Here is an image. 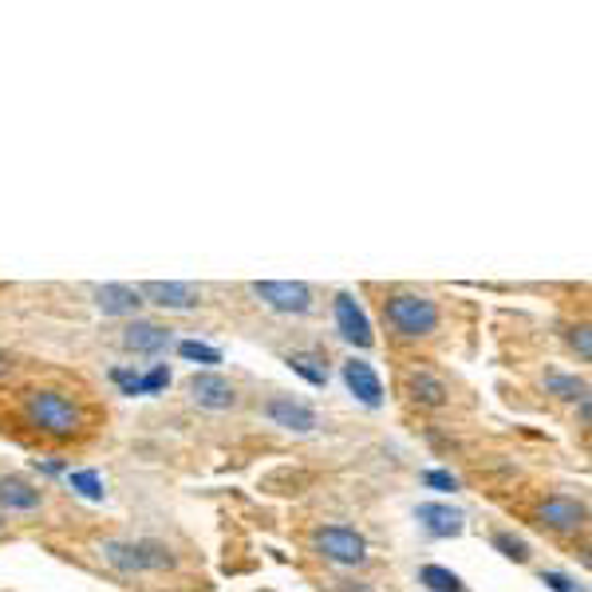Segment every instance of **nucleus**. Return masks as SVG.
I'll use <instances>...</instances> for the list:
<instances>
[{"instance_id":"obj_24","label":"nucleus","mask_w":592,"mask_h":592,"mask_svg":"<svg viewBox=\"0 0 592 592\" xmlns=\"http://www.w3.org/2000/svg\"><path fill=\"white\" fill-rule=\"evenodd\" d=\"M166 384H171V368H166V364H154L146 376H139V387H143V395H159Z\"/></svg>"},{"instance_id":"obj_9","label":"nucleus","mask_w":592,"mask_h":592,"mask_svg":"<svg viewBox=\"0 0 592 592\" xmlns=\"http://www.w3.org/2000/svg\"><path fill=\"white\" fill-rule=\"evenodd\" d=\"M139 296H146L159 308H178V313H186V308H194L202 300V293L194 285H186V280H146V285H139Z\"/></svg>"},{"instance_id":"obj_31","label":"nucleus","mask_w":592,"mask_h":592,"mask_svg":"<svg viewBox=\"0 0 592 592\" xmlns=\"http://www.w3.org/2000/svg\"><path fill=\"white\" fill-rule=\"evenodd\" d=\"M9 371H12V356H9V351H0V379L9 376Z\"/></svg>"},{"instance_id":"obj_1","label":"nucleus","mask_w":592,"mask_h":592,"mask_svg":"<svg viewBox=\"0 0 592 592\" xmlns=\"http://www.w3.org/2000/svg\"><path fill=\"white\" fill-rule=\"evenodd\" d=\"M379 313H384V324L395 336L404 340H419V336H431L439 328L442 313L431 296L411 293V288H391V293L379 300Z\"/></svg>"},{"instance_id":"obj_29","label":"nucleus","mask_w":592,"mask_h":592,"mask_svg":"<svg viewBox=\"0 0 592 592\" xmlns=\"http://www.w3.org/2000/svg\"><path fill=\"white\" fill-rule=\"evenodd\" d=\"M336 592H376V589L364 581H336Z\"/></svg>"},{"instance_id":"obj_2","label":"nucleus","mask_w":592,"mask_h":592,"mask_svg":"<svg viewBox=\"0 0 592 592\" xmlns=\"http://www.w3.org/2000/svg\"><path fill=\"white\" fill-rule=\"evenodd\" d=\"M24 415L40 435H48V439L63 442V439H75V435L83 431V407L75 404V399H68L63 391H55V387H37V391H28Z\"/></svg>"},{"instance_id":"obj_7","label":"nucleus","mask_w":592,"mask_h":592,"mask_svg":"<svg viewBox=\"0 0 592 592\" xmlns=\"http://www.w3.org/2000/svg\"><path fill=\"white\" fill-rule=\"evenodd\" d=\"M186 387H190V399L197 407H206V411H229L237 404L234 384L225 376H217V371H194Z\"/></svg>"},{"instance_id":"obj_5","label":"nucleus","mask_w":592,"mask_h":592,"mask_svg":"<svg viewBox=\"0 0 592 592\" xmlns=\"http://www.w3.org/2000/svg\"><path fill=\"white\" fill-rule=\"evenodd\" d=\"M538 521L553 533H576V530H584V521H589V506L569 498V493H553V498H545V502L538 506Z\"/></svg>"},{"instance_id":"obj_6","label":"nucleus","mask_w":592,"mask_h":592,"mask_svg":"<svg viewBox=\"0 0 592 592\" xmlns=\"http://www.w3.org/2000/svg\"><path fill=\"white\" fill-rule=\"evenodd\" d=\"M333 313H336V328H340V336L348 344H356V348H371L376 344V333H371V320L368 313L359 308V300L351 293H340L333 300Z\"/></svg>"},{"instance_id":"obj_3","label":"nucleus","mask_w":592,"mask_h":592,"mask_svg":"<svg viewBox=\"0 0 592 592\" xmlns=\"http://www.w3.org/2000/svg\"><path fill=\"white\" fill-rule=\"evenodd\" d=\"M316 553L324 561H333V565H364L368 561V541L364 533L348 530V525H324L316 530Z\"/></svg>"},{"instance_id":"obj_15","label":"nucleus","mask_w":592,"mask_h":592,"mask_svg":"<svg viewBox=\"0 0 592 592\" xmlns=\"http://www.w3.org/2000/svg\"><path fill=\"white\" fill-rule=\"evenodd\" d=\"M407 395H411V404H419V407H447L450 387L442 384L439 376H431V371H411V376H407Z\"/></svg>"},{"instance_id":"obj_18","label":"nucleus","mask_w":592,"mask_h":592,"mask_svg":"<svg viewBox=\"0 0 592 592\" xmlns=\"http://www.w3.org/2000/svg\"><path fill=\"white\" fill-rule=\"evenodd\" d=\"M490 545L498 549V553H502L506 561H518V565H530V557H533L530 541L518 538V533H510V530H498V533H493Z\"/></svg>"},{"instance_id":"obj_30","label":"nucleus","mask_w":592,"mask_h":592,"mask_svg":"<svg viewBox=\"0 0 592 592\" xmlns=\"http://www.w3.org/2000/svg\"><path fill=\"white\" fill-rule=\"evenodd\" d=\"M37 467H44V474H63V467H60V462H52V458H48V462H40V458H37Z\"/></svg>"},{"instance_id":"obj_21","label":"nucleus","mask_w":592,"mask_h":592,"mask_svg":"<svg viewBox=\"0 0 592 592\" xmlns=\"http://www.w3.org/2000/svg\"><path fill=\"white\" fill-rule=\"evenodd\" d=\"M68 486H72L75 493H83V498H88V502H103V478L95 474V470H72V474H68Z\"/></svg>"},{"instance_id":"obj_13","label":"nucleus","mask_w":592,"mask_h":592,"mask_svg":"<svg viewBox=\"0 0 592 592\" xmlns=\"http://www.w3.org/2000/svg\"><path fill=\"white\" fill-rule=\"evenodd\" d=\"M91 296H95V305L103 316H139V308L146 305L143 296H139V288L131 285H99Z\"/></svg>"},{"instance_id":"obj_28","label":"nucleus","mask_w":592,"mask_h":592,"mask_svg":"<svg viewBox=\"0 0 592 592\" xmlns=\"http://www.w3.org/2000/svg\"><path fill=\"white\" fill-rule=\"evenodd\" d=\"M422 482L431 486V490H458V478L450 474V470H427Z\"/></svg>"},{"instance_id":"obj_23","label":"nucleus","mask_w":592,"mask_h":592,"mask_svg":"<svg viewBox=\"0 0 592 592\" xmlns=\"http://www.w3.org/2000/svg\"><path fill=\"white\" fill-rule=\"evenodd\" d=\"M139 549H143L146 569H174V553L162 541H139Z\"/></svg>"},{"instance_id":"obj_10","label":"nucleus","mask_w":592,"mask_h":592,"mask_svg":"<svg viewBox=\"0 0 592 592\" xmlns=\"http://www.w3.org/2000/svg\"><path fill=\"white\" fill-rule=\"evenodd\" d=\"M415 518H419V525L431 533V538H458L462 525H467V513L447 502H422L419 510H415Z\"/></svg>"},{"instance_id":"obj_19","label":"nucleus","mask_w":592,"mask_h":592,"mask_svg":"<svg viewBox=\"0 0 592 592\" xmlns=\"http://www.w3.org/2000/svg\"><path fill=\"white\" fill-rule=\"evenodd\" d=\"M288 368H293L300 379H308L313 387L328 384V368H324L320 356H313V351H293V356H288Z\"/></svg>"},{"instance_id":"obj_11","label":"nucleus","mask_w":592,"mask_h":592,"mask_svg":"<svg viewBox=\"0 0 592 592\" xmlns=\"http://www.w3.org/2000/svg\"><path fill=\"white\" fill-rule=\"evenodd\" d=\"M344 384H348V391L356 395L364 407L384 404V384H379L376 368H371L368 359H348V364H344Z\"/></svg>"},{"instance_id":"obj_20","label":"nucleus","mask_w":592,"mask_h":592,"mask_svg":"<svg viewBox=\"0 0 592 592\" xmlns=\"http://www.w3.org/2000/svg\"><path fill=\"white\" fill-rule=\"evenodd\" d=\"M419 581L427 584V589H431V592H467L462 576L450 573V569H442V565H422Z\"/></svg>"},{"instance_id":"obj_8","label":"nucleus","mask_w":592,"mask_h":592,"mask_svg":"<svg viewBox=\"0 0 592 592\" xmlns=\"http://www.w3.org/2000/svg\"><path fill=\"white\" fill-rule=\"evenodd\" d=\"M265 415L277 427H285V431H296V435L316 431V411L308 404H300V399H293V395H273L269 404H265Z\"/></svg>"},{"instance_id":"obj_22","label":"nucleus","mask_w":592,"mask_h":592,"mask_svg":"<svg viewBox=\"0 0 592 592\" xmlns=\"http://www.w3.org/2000/svg\"><path fill=\"white\" fill-rule=\"evenodd\" d=\"M178 356L190 359V364H206V371H214V364H222V351L210 348V344H202V340H182Z\"/></svg>"},{"instance_id":"obj_26","label":"nucleus","mask_w":592,"mask_h":592,"mask_svg":"<svg viewBox=\"0 0 592 592\" xmlns=\"http://www.w3.org/2000/svg\"><path fill=\"white\" fill-rule=\"evenodd\" d=\"M569 344L576 348V356L589 364L592 359V340H589V324H576V328H569Z\"/></svg>"},{"instance_id":"obj_4","label":"nucleus","mask_w":592,"mask_h":592,"mask_svg":"<svg viewBox=\"0 0 592 592\" xmlns=\"http://www.w3.org/2000/svg\"><path fill=\"white\" fill-rule=\"evenodd\" d=\"M253 296L285 316H305L313 308V288L300 280H253Z\"/></svg>"},{"instance_id":"obj_12","label":"nucleus","mask_w":592,"mask_h":592,"mask_svg":"<svg viewBox=\"0 0 592 592\" xmlns=\"http://www.w3.org/2000/svg\"><path fill=\"white\" fill-rule=\"evenodd\" d=\"M123 348L135 351V356H159V351L171 348V328L151 320H135L123 328Z\"/></svg>"},{"instance_id":"obj_17","label":"nucleus","mask_w":592,"mask_h":592,"mask_svg":"<svg viewBox=\"0 0 592 592\" xmlns=\"http://www.w3.org/2000/svg\"><path fill=\"white\" fill-rule=\"evenodd\" d=\"M545 391L553 395V399H565V404L589 399V384L576 376H565V371H545Z\"/></svg>"},{"instance_id":"obj_27","label":"nucleus","mask_w":592,"mask_h":592,"mask_svg":"<svg viewBox=\"0 0 592 592\" xmlns=\"http://www.w3.org/2000/svg\"><path fill=\"white\" fill-rule=\"evenodd\" d=\"M111 379H115L119 391H123V395H143V387H139V371L115 368V371H111Z\"/></svg>"},{"instance_id":"obj_16","label":"nucleus","mask_w":592,"mask_h":592,"mask_svg":"<svg viewBox=\"0 0 592 592\" xmlns=\"http://www.w3.org/2000/svg\"><path fill=\"white\" fill-rule=\"evenodd\" d=\"M103 561L119 573H146V561H143V549L139 541H103Z\"/></svg>"},{"instance_id":"obj_25","label":"nucleus","mask_w":592,"mask_h":592,"mask_svg":"<svg viewBox=\"0 0 592 592\" xmlns=\"http://www.w3.org/2000/svg\"><path fill=\"white\" fill-rule=\"evenodd\" d=\"M541 584H549L553 592H584V584H576L573 576H565V573H557V569H545V573H541Z\"/></svg>"},{"instance_id":"obj_14","label":"nucleus","mask_w":592,"mask_h":592,"mask_svg":"<svg viewBox=\"0 0 592 592\" xmlns=\"http://www.w3.org/2000/svg\"><path fill=\"white\" fill-rule=\"evenodd\" d=\"M40 490L32 482H24V478L9 474V478H0V510H12V513H32L40 510Z\"/></svg>"}]
</instances>
